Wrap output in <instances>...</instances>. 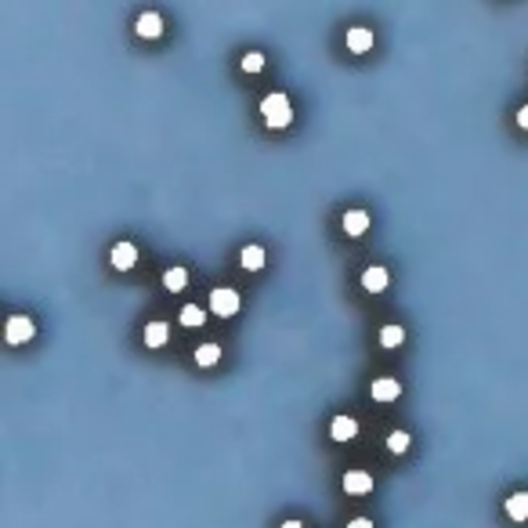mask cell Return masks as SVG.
Wrapping results in <instances>:
<instances>
[{
  "mask_svg": "<svg viewBox=\"0 0 528 528\" xmlns=\"http://www.w3.org/2000/svg\"><path fill=\"white\" fill-rule=\"evenodd\" d=\"M261 120L271 127V131H282V127L293 123V105L290 98H286L282 91H271L261 98Z\"/></svg>",
  "mask_w": 528,
  "mask_h": 528,
  "instance_id": "6da1fadb",
  "label": "cell"
},
{
  "mask_svg": "<svg viewBox=\"0 0 528 528\" xmlns=\"http://www.w3.org/2000/svg\"><path fill=\"white\" fill-rule=\"evenodd\" d=\"M33 333H37V322L29 315H11L8 318V329H4L8 344H26V340H33Z\"/></svg>",
  "mask_w": 528,
  "mask_h": 528,
  "instance_id": "7a4b0ae2",
  "label": "cell"
},
{
  "mask_svg": "<svg viewBox=\"0 0 528 528\" xmlns=\"http://www.w3.org/2000/svg\"><path fill=\"white\" fill-rule=\"evenodd\" d=\"M210 311H214V315H221V318H232V315L239 311V293H235V290H228V286H221V290H214V293H210Z\"/></svg>",
  "mask_w": 528,
  "mask_h": 528,
  "instance_id": "3957f363",
  "label": "cell"
},
{
  "mask_svg": "<svg viewBox=\"0 0 528 528\" xmlns=\"http://www.w3.org/2000/svg\"><path fill=\"white\" fill-rule=\"evenodd\" d=\"M109 261H113L116 271H131L138 264V246L134 243H116L113 253H109Z\"/></svg>",
  "mask_w": 528,
  "mask_h": 528,
  "instance_id": "277c9868",
  "label": "cell"
},
{
  "mask_svg": "<svg viewBox=\"0 0 528 528\" xmlns=\"http://www.w3.org/2000/svg\"><path fill=\"white\" fill-rule=\"evenodd\" d=\"M340 485H344L347 495H370L373 492V477L365 474V471H347Z\"/></svg>",
  "mask_w": 528,
  "mask_h": 528,
  "instance_id": "5b68a950",
  "label": "cell"
},
{
  "mask_svg": "<svg viewBox=\"0 0 528 528\" xmlns=\"http://www.w3.org/2000/svg\"><path fill=\"white\" fill-rule=\"evenodd\" d=\"M134 29H138V37H141V40H156L159 33H163V19H159L156 11H145V15H138Z\"/></svg>",
  "mask_w": 528,
  "mask_h": 528,
  "instance_id": "8992f818",
  "label": "cell"
},
{
  "mask_svg": "<svg viewBox=\"0 0 528 528\" xmlns=\"http://www.w3.org/2000/svg\"><path fill=\"white\" fill-rule=\"evenodd\" d=\"M347 51L351 55H365V51H373V33L365 26H355V29H347Z\"/></svg>",
  "mask_w": 528,
  "mask_h": 528,
  "instance_id": "52a82bcc",
  "label": "cell"
},
{
  "mask_svg": "<svg viewBox=\"0 0 528 528\" xmlns=\"http://www.w3.org/2000/svg\"><path fill=\"white\" fill-rule=\"evenodd\" d=\"M388 282H391V275H388V268H380V264L362 271V286L370 293H383V290H388Z\"/></svg>",
  "mask_w": 528,
  "mask_h": 528,
  "instance_id": "ba28073f",
  "label": "cell"
},
{
  "mask_svg": "<svg viewBox=\"0 0 528 528\" xmlns=\"http://www.w3.org/2000/svg\"><path fill=\"white\" fill-rule=\"evenodd\" d=\"M398 394H402V383H398V380H391V376L373 380V398H376V402H394Z\"/></svg>",
  "mask_w": 528,
  "mask_h": 528,
  "instance_id": "9c48e42d",
  "label": "cell"
},
{
  "mask_svg": "<svg viewBox=\"0 0 528 528\" xmlns=\"http://www.w3.org/2000/svg\"><path fill=\"white\" fill-rule=\"evenodd\" d=\"M329 435H333V441H351V438L358 435L355 416H337V420H333V427H329Z\"/></svg>",
  "mask_w": 528,
  "mask_h": 528,
  "instance_id": "30bf717a",
  "label": "cell"
},
{
  "mask_svg": "<svg viewBox=\"0 0 528 528\" xmlns=\"http://www.w3.org/2000/svg\"><path fill=\"white\" fill-rule=\"evenodd\" d=\"M365 228H370V214L365 210H347L344 214V232L355 239V235H365Z\"/></svg>",
  "mask_w": 528,
  "mask_h": 528,
  "instance_id": "8fae6325",
  "label": "cell"
},
{
  "mask_svg": "<svg viewBox=\"0 0 528 528\" xmlns=\"http://www.w3.org/2000/svg\"><path fill=\"white\" fill-rule=\"evenodd\" d=\"M507 518L510 521H528V492H514L507 500Z\"/></svg>",
  "mask_w": 528,
  "mask_h": 528,
  "instance_id": "7c38bea8",
  "label": "cell"
},
{
  "mask_svg": "<svg viewBox=\"0 0 528 528\" xmlns=\"http://www.w3.org/2000/svg\"><path fill=\"white\" fill-rule=\"evenodd\" d=\"M163 286H167V290H170V293H181V290H185V286H188V271H185L181 264H174V268H167V271H163Z\"/></svg>",
  "mask_w": 528,
  "mask_h": 528,
  "instance_id": "4fadbf2b",
  "label": "cell"
},
{
  "mask_svg": "<svg viewBox=\"0 0 528 528\" xmlns=\"http://www.w3.org/2000/svg\"><path fill=\"white\" fill-rule=\"evenodd\" d=\"M167 337H170V333H167V322H149V326H145V344H149V347H163Z\"/></svg>",
  "mask_w": 528,
  "mask_h": 528,
  "instance_id": "5bb4252c",
  "label": "cell"
},
{
  "mask_svg": "<svg viewBox=\"0 0 528 528\" xmlns=\"http://www.w3.org/2000/svg\"><path fill=\"white\" fill-rule=\"evenodd\" d=\"M239 261H243L246 271H261V268H264V250H261V246H246Z\"/></svg>",
  "mask_w": 528,
  "mask_h": 528,
  "instance_id": "9a60e30c",
  "label": "cell"
},
{
  "mask_svg": "<svg viewBox=\"0 0 528 528\" xmlns=\"http://www.w3.org/2000/svg\"><path fill=\"white\" fill-rule=\"evenodd\" d=\"M196 362L199 365H217L221 362V347L217 344H199L196 347Z\"/></svg>",
  "mask_w": 528,
  "mask_h": 528,
  "instance_id": "2e32d148",
  "label": "cell"
},
{
  "mask_svg": "<svg viewBox=\"0 0 528 528\" xmlns=\"http://www.w3.org/2000/svg\"><path fill=\"white\" fill-rule=\"evenodd\" d=\"M402 340H406V329H402V326H383V329H380V344H383V347H398Z\"/></svg>",
  "mask_w": 528,
  "mask_h": 528,
  "instance_id": "e0dca14e",
  "label": "cell"
},
{
  "mask_svg": "<svg viewBox=\"0 0 528 528\" xmlns=\"http://www.w3.org/2000/svg\"><path fill=\"white\" fill-rule=\"evenodd\" d=\"M181 322L185 326H203L206 315H203V308H196V304H185V308H181Z\"/></svg>",
  "mask_w": 528,
  "mask_h": 528,
  "instance_id": "ac0fdd59",
  "label": "cell"
},
{
  "mask_svg": "<svg viewBox=\"0 0 528 528\" xmlns=\"http://www.w3.org/2000/svg\"><path fill=\"white\" fill-rule=\"evenodd\" d=\"M409 445H412V438L406 435V430H391V435H388V449L391 453H406Z\"/></svg>",
  "mask_w": 528,
  "mask_h": 528,
  "instance_id": "d6986e66",
  "label": "cell"
},
{
  "mask_svg": "<svg viewBox=\"0 0 528 528\" xmlns=\"http://www.w3.org/2000/svg\"><path fill=\"white\" fill-rule=\"evenodd\" d=\"M243 69H246V73H261V69H264V55H261V51H250V55L243 58Z\"/></svg>",
  "mask_w": 528,
  "mask_h": 528,
  "instance_id": "ffe728a7",
  "label": "cell"
},
{
  "mask_svg": "<svg viewBox=\"0 0 528 528\" xmlns=\"http://www.w3.org/2000/svg\"><path fill=\"white\" fill-rule=\"evenodd\" d=\"M518 127H521V131H528V105L518 109Z\"/></svg>",
  "mask_w": 528,
  "mask_h": 528,
  "instance_id": "44dd1931",
  "label": "cell"
},
{
  "mask_svg": "<svg viewBox=\"0 0 528 528\" xmlns=\"http://www.w3.org/2000/svg\"><path fill=\"white\" fill-rule=\"evenodd\" d=\"M347 528H373V521H370V518H355Z\"/></svg>",
  "mask_w": 528,
  "mask_h": 528,
  "instance_id": "7402d4cb",
  "label": "cell"
},
{
  "mask_svg": "<svg viewBox=\"0 0 528 528\" xmlns=\"http://www.w3.org/2000/svg\"><path fill=\"white\" fill-rule=\"evenodd\" d=\"M279 528H304V525H300V521H282Z\"/></svg>",
  "mask_w": 528,
  "mask_h": 528,
  "instance_id": "603a6c76",
  "label": "cell"
}]
</instances>
